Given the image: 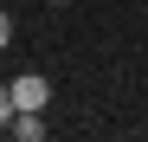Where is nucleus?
<instances>
[{
    "mask_svg": "<svg viewBox=\"0 0 148 142\" xmlns=\"http://www.w3.org/2000/svg\"><path fill=\"white\" fill-rule=\"evenodd\" d=\"M7 90H13V110H45V103H52V84H45L39 71H19Z\"/></svg>",
    "mask_w": 148,
    "mask_h": 142,
    "instance_id": "obj_1",
    "label": "nucleus"
},
{
    "mask_svg": "<svg viewBox=\"0 0 148 142\" xmlns=\"http://www.w3.org/2000/svg\"><path fill=\"white\" fill-rule=\"evenodd\" d=\"M7 45H13V19L0 13V52H7Z\"/></svg>",
    "mask_w": 148,
    "mask_h": 142,
    "instance_id": "obj_4",
    "label": "nucleus"
},
{
    "mask_svg": "<svg viewBox=\"0 0 148 142\" xmlns=\"http://www.w3.org/2000/svg\"><path fill=\"white\" fill-rule=\"evenodd\" d=\"M13 116H19V110H13V90H7V84H0V129H7V123H13Z\"/></svg>",
    "mask_w": 148,
    "mask_h": 142,
    "instance_id": "obj_3",
    "label": "nucleus"
},
{
    "mask_svg": "<svg viewBox=\"0 0 148 142\" xmlns=\"http://www.w3.org/2000/svg\"><path fill=\"white\" fill-rule=\"evenodd\" d=\"M52 7H71V0H52Z\"/></svg>",
    "mask_w": 148,
    "mask_h": 142,
    "instance_id": "obj_5",
    "label": "nucleus"
},
{
    "mask_svg": "<svg viewBox=\"0 0 148 142\" xmlns=\"http://www.w3.org/2000/svg\"><path fill=\"white\" fill-rule=\"evenodd\" d=\"M7 136H19V142H45V110H19L13 123H7Z\"/></svg>",
    "mask_w": 148,
    "mask_h": 142,
    "instance_id": "obj_2",
    "label": "nucleus"
}]
</instances>
